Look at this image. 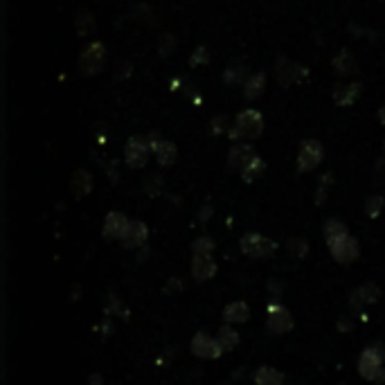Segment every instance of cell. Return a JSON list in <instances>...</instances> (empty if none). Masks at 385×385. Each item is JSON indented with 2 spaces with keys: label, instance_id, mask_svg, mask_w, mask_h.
Masks as SVG:
<instances>
[{
  "label": "cell",
  "instance_id": "6",
  "mask_svg": "<svg viewBox=\"0 0 385 385\" xmlns=\"http://www.w3.org/2000/svg\"><path fill=\"white\" fill-rule=\"evenodd\" d=\"M104 63H106V48L102 43H91L79 56V73L86 77L97 75L104 70Z\"/></svg>",
  "mask_w": 385,
  "mask_h": 385
},
{
  "label": "cell",
  "instance_id": "41",
  "mask_svg": "<svg viewBox=\"0 0 385 385\" xmlns=\"http://www.w3.org/2000/svg\"><path fill=\"white\" fill-rule=\"evenodd\" d=\"M383 153H385V142H383Z\"/></svg>",
  "mask_w": 385,
  "mask_h": 385
},
{
  "label": "cell",
  "instance_id": "9",
  "mask_svg": "<svg viewBox=\"0 0 385 385\" xmlns=\"http://www.w3.org/2000/svg\"><path fill=\"white\" fill-rule=\"evenodd\" d=\"M190 349H192V356H196V359H203V361H214V359H219V356L223 354L219 340L212 338L205 332L194 334Z\"/></svg>",
  "mask_w": 385,
  "mask_h": 385
},
{
  "label": "cell",
  "instance_id": "20",
  "mask_svg": "<svg viewBox=\"0 0 385 385\" xmlns=\"http://www.w3.org/2000/svg\"><path fill=\"white\" fill-rule=\"evenodd\" d=\"M284 374L275 367H268V365H262L257 367L255 372V385H284Z\"/></svg>",
  "mask_w": 385,
  "mask_h": 385
},
{
  "label": "cell",
  "instance_id": "21",
  "mask_svg": "<svg viewBox=\"0 0 385 385\" xmlns=\"http://www.w3.org/2000/svg\"><path fill=\"white\" fill-rule=\"evenodd\" d=\"M361 95V83H349V86H338L334 91V102L338 106H349L356 102V97Z\"/></svg>",
  "mask_w": 385,
  "mask_h": 385
},
{
  "label": "cell",
  "instance_id": "28",
  "mask_svg": "<svg viewBox=\"0 0 385 385\" xmlns=\"http://www.w3.org/2000/svg\"><path fill=\"white\" fill-rule=\"evenodd\" d=\"M163 188H165V180H163V176H158V174H149L145 180H142V192H145L147 196H158V194H163Z\"/></svg>",
  "mask_w": 385,
  "mask_h": 385
},
{
  "label": "cell",
  "instance_id": "24",
  "mask_svg": "<svg viewBox=\"0 0 385 385\" xmlns=\"http://www.w3.org/2000/svg\"><path fill=\"white\" fill-rule=\"evenodd\" d=\"M217 340L223 351H232L239 345V332H235L232 324H223L221 329L217 332Z\"/></svg>",
  "mask_w": 385,
  "mask_h": 385
},
{
  "label": "cell",
  "instance_id": "15",
  "mask_svg": "<svg viewBox=\"0 0 385 385\" xmlns=\"http://www.w3.org/2000/svg\"><path fill=\"white\" fill-rule=\"evenodd\" d=\"M151 151L155 153V160H158L160 167H171L178 158V151H176V145L169 140H160L158 135H151Z\"/></svg>",
  "mask_w": 385,
  "mask_h": 385
},
{
  "label": "cell",
  "instance_id": "31",
  "mask_svg": "<svg viewBox=\"0 0 385 385\" xmlns=\"http://www.w3.org/2000/svg\"><path fill=\"white\" fill-rule=\"evenodd\" d=\"M329 185H332V174H324L318 183V192H316V203L322 205L324 203V198H327V190H329Z\"/></svg>",
  "mask_w": 385,
  "mask_h": 385
},
{
  "label": "cell",
  "instance_id": "1",
  "mask_svg": "<svg viewBox=\"0 0 385 385\" xmlns=\"http://www.w3.org/2000/svg\"><path fill=\"white\" fill-rule=\"evenodd\" d=\"M385 347L381 342H374V345H367L359 359V374L372 383H385Z\"/></svg>",
  "mask_w": 385,
  "mask_h": 385
},
{
  "label": "cell",
  "instance_id": "26",
  "mask_svg": "<svg viewBox=\"0 0 385 385\" xmlns=\"http://www.w3.org/2000/svg\"><path fill=\"white\" fill-rule=\"evenodd\" d=\"M287 252L293 257V260H304V257L309 255V244H307V239L302 237H291L287 241Z\"/></svg>",
  "mask_w": 385,
  "mask_h": 385
},
{
  "label": "cell",
  "instance_id": "35",
  "mask_svg": "<svg viewBox=\"0 0 385 385\" xmlns=\"http://www.w3.org/2000/svg\"><path fill=\"white\" fill-rule=\"evenodd\" d=\"M171 50H174V36H169V34H165L163 36V41H160V54H171Z\"/></svg>",
  "mask_w": 385,
  "mask_h": 385
},
{
  "label": "cell",
  "instance_id": "19",
  "mask_svg": "<svg viewBox=\"0 0 385 385\" xmlns=\"http://www.w3.org/2000/svg\"><path fill=\"white\" fill-rule=\"evenodd\" d=\"M322 235H324L327 246H329V244H334V241L347 237L349 235V227L342 223L340 219H327L324 225H322Z\"/></svg>",
  "mask_w": 385,
  "mask_h": 385
},
{
  "label": "cell",
  "instance_id": "39",
  "mask_svg": "<svg viewBox=\"0 0 385 385\" xmlns=\"http://www.w3.org/2000/svg\"><path fill=\"white\" fill-rule=\"evenodd\" d=\"M210 214H212V207H210V205H205V207L201 210V214H198V219H201V221L205 223V221L210 219Z\"/></svg>",
  "mask_w": 385,
  "mask_h": 385
},
{
  "label": "cell",
  "instance_id": "36",
  "mask_svg": "<svg viewBox=\"0 0 385 385\" xmlns=\"http://www.w3.org/2000/svg\"><path fill=\"white\" fill-rule=\"evenodd\" d=\"M338 329H340L342 334H351L354 322H351L349 318H340V320H338Z\"/></svg>",
  "mask_w": 385,
  "mask_h": 385
},
{
  "label": "cell",
  "instance_id": "25",
  "mask_svg": "<svg viewBox=\"0 0 385 385\" xmlns=\"http://www.w3.org/2000/svg\"><path fill=\"white\" fill-rule=\"evenodd\" d=\"M264 171H266V163L260 158V155H255V158L246 165V169L241 171V178H244L246 183H252V180L260 178Z\"/></svg>",
  "mask_w": 385,
  "mask_h": 385
},
{
  "label": "cell",
  "instance_id": "2",
  "mask_svg": "<svg viewBox=\"0 0 385 385\" xmlns=\"http://www.w3.org/2000/svg\"><path fill=\"white\" fill-rule=\"evenodd\" d=\"M262 131H264V118L257 111L248 108L244 113H239L237 122L230 126L227 135L232 140H255L262 135Z\"/></svg>",
  "mask_w": 385,
  "mask_h": 385
},
{
  "label": "cell",
  "instance_id": "10",
  "mask_svg": "<svg viewBox=\"0 0 385 385\" xmlns=\"http://www.w3.org/2000/svg\"><path fill=\"white\" fill-rule=\"evenodd\" d=\"M379 297H381V289L376 287V284H374V282H365V284H361L359 289L351 291V295H349V307H351L354 313H361L363 307L379 302Z\"/></svg>",
  "mask_w": 385,
  "mask_h": 385
},
{
  "label": "cell",
  "instance_id": "33",
  "mask_svg": "<svg viewBox=\"0 0 385 385\" xmlns=\"http://www.w3.org/2000/svg\"><path fill=\"white\" fill-rule=\"evenodd\" d=\"M227 122V118L225 115H219V118H214L212 120V133H223L225 131V128H227V131H230V124H225Z\"/></svg>",
  "mask_w": 385,
  "mask_h": 385
},
{
  "label": "cell",
  "instance_id": "12",
  "mask_svg": "<svg viewBox=\"0 0 385 385\" xmlns=\"http://www.w3.org/2000/svg\"><path fill=\"white\" fill-rule=\"evenodd\" d=\"M128 225H131V219L122 212H108L104 219V227H102V237L111 239V241H122Z\"/></svg>",
  "mask_w": 385,
  "mask_h": 385
},
{
  "label": "cell",
  "instance_id": "7",
  "mask_svg": "<svg viewBox=\"0 0 385 385\" xmlns=\"http://www.w3.org/2000/svg\"><path fill=\"white\" fill-rule=\"evenodd\" d=\"M149 149L151 145L147 142V138H142V135H131L126 142V147H124V160L126 165L131 167V169H142L147 165L149 160Z\"/></svg>",
  "mask_w": 385,
  "mask_h": 385
},
{
  "label": "cell",
  "instance_id": "38",
  "mask_svg": "<svg viewBox=\"0 0 385 385\" xmlns=\"http://www.w3.org/2000/svg\"><path fill=\"white\" fill-rule=\"evenodd\" d=\"M88 385H104V376L99 374V372L91 374V376H88Z\"/></svg>",
  "mask_w": 385,
  "mask_h": 385
},
{
  "label": "cell",
  "instance_id": "4",
  "mask_svg": "<svg viewBox=\"0 0 385 385\" xmlns=\"http://www.w3.org/2000/svg\"><path fill=\"white\" fill-rule=\"evenodd\" d=\"M266 313H268V318H266V332H268V334L284 336V334L293 332V327H295L293 316H291V311L284 307V304L270 302L268 309H266Z\"/></svg>",
  "mask_w": 385,
  "mask_h": 385
},
{
  "label": "cell",
  "instance_id": "22",
  "mask_svg": "<svg viewBox=\"0 0 385 385\" xmlns=\"http://www.w3.org/2000/svg\"><path fill=\"white\" fill-rule=\"evenodd\" d=\"M264 88H266V75L255 73L244 83V95H246V99H257L264 95Z\"/></svg>",
  "mask_w": 385,
  "mask_h": 385
},
{
  "label": "cell",
  "instance_id": "14",
  "mask_svg": "<svg viewBox=\"0 0 385 385\" xmlns=\"http://www.w3.org/2000/svg\"><path fill=\"white\" fill-rule=\"evenodd\" d=\"M147 241H149V225L145 221H131L122 239V246L128 250H138V248H145Z\"/></svg>",
  "mask_w": 385,
  "mask_h": 385
},
{
  "label": "cell",
  "instance_id": "17",
  "mask_svg": "<svg viewBox=\"0 0 385 385\" xmlns=\"http://www.w3.org/2000/svg\"><path fill=\"white\" fill-rule=\"evenodd\" d=\"M250 318V307L244 302V299H235L225 309H223V322L225 324H244Z\"/></svg>",
  "mask_w": 385,
  "mask_h": 385
},
{
  "label": "cell",
  "instance_id": "37",
  "mask_svg": "<svg viewBox=\"0 0 385 385\" xmlns=\"http://www.w3.org/2000/svg\"><path fill=\"white\" fill-rule=\"evenodd\" d=\"M183 287H185V284H183V282H180L178 277H171L165 291H167V293H171V291H183Z\"/></svg>",
  "mask_w": 385,
  "mask_h": 385
},
{
  "label": "cell",
  "instance_id": "13",
  "mask_svg": "<svg viewBox=\"0 0 385 385\" xmlns=\"http://www.w3.org/2000/svg\"><path fill=\"white\" fill-rule=\"evenodd\" d=\"M255 149L248 145V142H237V145H232L230 153H227V171H244L246 165L255 158Z\"/></svg>",
  "mask_w": 385,
  "mask_h": 385
},
{
  "label": "cell",
  "instance_id": "3",
  "mask_svg": "<svg viewBox=\"0 0 385 385\" xmlns=\"http://www.w3.org/2000/svg\"><path fill=\"white\" fill-rule=\"evenodd\" d=\"M239 248L246 257H250V260H266V257H270L277 250V244L273 239H268L260 232H248L241 237Z\"/></svg>",
  "mask_w": 385,
  "mask_h": 385
},
{
  "label": "cell",
  "instance_id": "8",
  "mask_svg": "<svg viewBox=\"0 0 385 385\" xmlns=\"http://www.w3.org/2000/svg\"><path fill=\"white\" fill-rule=\"evenodd\" d=\"M329 250H332L334 260L338 264H342V266H349V264H354L361 257V244H359V239L351 237V235H347V237L334 241V244H329Z\"/></svg>",
  "mask_w": 385,
  "mask_h": 385
},
{
  "label": "cell",
  "instance_id": "5",
  "mask_svg": "<svg viewBox=\"0 0 385 385\" xmlns=\"http://www.w3.org/2000/svg\"><path fill=\"white\" fill-rule=\"evenodd\" d=\"M324 158V149L318 140H304L297 151V171L299 174H309V171L318 169Z\"/></svg>",
  "mask_w": 385,
  "mask_h": 385
},
{
  "label": "cell",
  "instance_id": "32",
  "mask_svg": "<svg viewBox=\"0 0 385 385\" xmlns=\"http://www.w3.org/2000/svg\"><path fill=\"white\" fill-rule=\"evenodd\" d=\"M374 185L376 188H385V158H381V160H376V165H374Z\"/></svg>",
  "mask_w": 385,
  "mask_h": 385
},
{
  "label": "cell",
  "instance_id": "18",
  "mask_svg": "<svg viewBox=\"0 0 385 385\" xmlns=\"http://www.w3.org/2000/svg\"><path fill=\"white\" fill-rule=\"evenodd\" d=\"M70 190H73L75 198H83L86 194H91L93 192V176H91V171L77 169L73 180H70Z\"/></svg>",
  "mask_w": 385,
  "mask_h": 385
},
{
  "label": "cell",
  "instance_id": "34",
  "mask_svg": "<svg viewBox=\"0 0 385 385\" xmlns=\"http://www.w3.org/2000/svg\"><path fill=\"white\" fill-rule=\"evenodd\" d=\"M207 61H210V54H207L205 48H198V50L192 54V59H190L192 66H196V63H207Z\"/></svg>",
  "mask_w": 385,
  "mask_h": 385
},
{
  "label": "cell",
  "instance_id": "11",
  "mask_svg": "<svg viewBox=\"0 0 385 385\" xmlns=\"http://www.w3.org/2000/svg\"><path fill=\"white\" fill-rule=\"evenodd\" d=\"M304 75H307V70L302 66L289 61L287 56H279V59L275 61V79L279 86H284V88H289V86L299 81Z\"/></svg>",
  "mask_w": 385,
  "mask_h": 385
},
{
  "label": "cell",
  "instance_id": "16",
  "mask_svg": "<svg viewBox=\"0 0 385 385\" xmlns=\"http://www.w3.org/2000/svg\"><path fill=\"white\" fill-rule=\"evenodd\" d=\"M214 275H217V262L212 260V255L192 257V277L196 282H210Z\"/></svg>",
  "mask_w": 385,
  "mask_h": 385
},
{
  "label": "cell",
  "instance_id": "29",
  "mask_svg": "<svg viewBox=\"0 0 385 385\" xmlns=\"http://www.w3.org/2000/svg\"><path fill=\"white\" fill-rule=\"evenodd\" d=\"M244 75H246L244 63H232V66H227L225 75H223V81H225L227 86H232V83H239Z\"/></svg>",
  "mask_w": 385,
  "mask_h": 385
},
{
  "label": "cell",
  "instance_id": "40",
  "mask_svg": "<svg viewBox=\"0 0 385 385\" xmlns=\"http://www.w3.org/2000/svg\"><path fill=\"white\" fill-rule=\"evenodd\" d=\"M379 120H381V122L385 124V106H383V108L379 111Z\"/></svg>",
  "mask_w": 385,
  "mask_h": 385
},
{
  "label": "cell",
  "instance_id": "30",
  "mask_svg": "<svg viewBox=\"0 0 385 385\" xmlns=\"http://www.w3.org/2000/svg\"><path fill=\"white\" fill-rule=\"evenodd\" d=\"M212 250H214V241L210 237L194 239V244H192V252L194 255H212Z\"/></svg>",
  "mask_w": 385,
  "mask_h": 385
},
{
  "label": "cell",
  "instance_id": "27",
  "mask_svg": "<svg viewBox=\"0 0 385 385\" xmlns=\"http://www.w3.org/2000/svg\"><path fill=\"white\" fill-rule=\"evenodd\" d=\"M383 207H385V196H383V194L367 196V201H365V214H367L369 219H379Z\"/></svg>",
  "mask_w": 385,
  "mask_h": 385
},
{
  "label": "cell",
  "instance_id": "23",
  "mask_svg": "<svg viewBox=\"0 0 385 385\" xmlns=\"http://www.w3.org/2000/svg\"><path fill=\"white\" fill-rule=\"evenodd\" d=\"M334 70H336V75H340V77H351L356 73V61H354V56L349 54V50H342L336 56Z\"/></svg>",
  "mask_w": 385,
  "mask_h": 385
}]
</instances>
